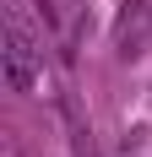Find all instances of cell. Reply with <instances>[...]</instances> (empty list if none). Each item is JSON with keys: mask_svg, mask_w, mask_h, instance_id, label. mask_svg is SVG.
Masks as SVG:
<instances>
[{"mask_svg": "<svg viewBox=\"0 0 152 157\" xmlns=\"http://www.w3.org/2000/svg\"><path fill=\"white\" fill-rule=\"evenodd\" d=\"M147 33H152V0H125L120 27H114V44H120L125 60H141L147 54Z\"/></svg>", "mask_w": 152, "mask_h": 157, "instance_id": "obj_2", "label": "cell"}, {"mask_svg": "<svg viewBox=\"0 0 152 157\" xmlns=\"http://www.w3.org/2000/svg\"><path fill=\"white\" fill-rule=\"evenodd\" d=\"M0 60H6V87L11 92H33V81L44 71V49L33 44V33L16 16H6V49H0Z\"/></svg>", "mask_w": 152, "mask_h": 157, "instance_id": "obj_1", "label": "cell"}, {"mask_svg": "<svg viewBox=\"0 0 152 157\" xmlns=\"http://www.w3.org/2000/svg\"><path fill=\"white\" fill-rule=\"evenodd\" d=\"M76 157H98V146H92L87 130H76Z\"/></svg>", "mask_w": 152, "mask_h": 157, "instance_id": "obj_3", "label": "cell"}]
</instances>
